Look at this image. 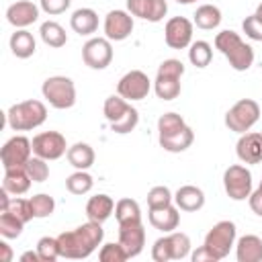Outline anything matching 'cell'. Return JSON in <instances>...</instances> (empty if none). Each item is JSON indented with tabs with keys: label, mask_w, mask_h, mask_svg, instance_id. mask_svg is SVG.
Returning <instances> with one entry per match:
<instances>
[{
	"label": "cell",
	"mask_w": 262,
	"mask_h": 262,
	"mask_svg": "<svg viewBox=\"0 0 262 262\" xmlns=\"http://www.w3.org/2000/svg\"><path fill=\"white\" fill-rule=\"evenodd\" d=\"M102 237H104L102 223H96V221L88 219L84 225L57 235L61 258H70V260L88 258L102 244Z\"/></svg>",
	"instance_id": "obj_1"
},
{
	"label": "cell",
	"mask_w": 262,
	"mask_h": 262,
	"mask_svg": "<svg viewBox=\"0 0 262 262\" xmlns=\"http://www.w3.org/2000/svg\"><path fill=\"white\" fill-rule=\"evenodd\" d=\"M215 49L223 53V57L229 61V66L235 72H246L254 63V49L242 41V37L235 31H221L215 37Z\"/></svg>",
	"instance_id": "obj_2"
},
{
	"label": "cell",
	"mask_w": 262,
	"mask_h": 262,
	"mask_svg": "<svg viewBox=\"0 0 262 262\" xmlns=\"http://www.w3.org/2000/svg\"><path fill=\"white\" fill-rule=\"evenodd\" d=\"M47 119V106L41 100H23L6 111V123L14 131H33Z\"/></svg>",
	"instance_id": "obj_3"
},
{
	"label": "cell",
	"mask_w": 262,
	"mask_h": 262,
	"mask_svg": "<svg viewBox=\"0 0 262 262\" xmlns=\"http://www.w3.org/2000/svg\"><path fill=\"white\" fill-rule=\"evenodd\" d=\"M102 113H104V119L108 121L111 129L119 135H125V133H131L137 123H139V113L135 106H131L129 100H125L123 96H108L104 100V106H102Z\"/></svg>",
	"instance_id": "obj_4"
},
{
	"label": "cell",
	"mask_w": 262,
	"mask_h": 262,
	"mask_svg": "<svg viewBox=\"0 0 262 262\" xmlns=\"http://www.w3.org/2000/svg\"><path fill=\"white\" fill-rule=\"evenodd\" d=\"M43 98L57 111L72 108L76 104V84L68 76H51L41 86Z\"/></svg>",
	"instance_id": "obj_5"
},
{
	"label": "cell",
	"mask_w": 262,
	"mask_h": 262,
	"mask_svg": "<svg viewBox=\"0 0 262 262\" xmlns=\"http://www.w3.org/2000/svg\"><path fill=\"white\" fill-rule=\"evenodd\" d=\"M235 233H237V229H235V223H233V221H227V219L217 221V223L207 231L203 246H205V248L217 258V262H219V260H223L225 256H229V250L235 246Z\"/></svg>",
	"instance_id": "obj_6"
},
{
	"label": "cell",
	"mask_w": 262,
	"mask_h": 262,
	"mask_svg": "<svg viewBox=\"0 0 262 262\" xmlns=\"http://www.w3.org/2000/svg\"><path fill=\"white\" fill-rule=\"evenodd\" d=\"M260 119V104L252 98H242L237 100L227 113H225V125L229 131L235 133H246L250 131Z\"/></svg>",
	"instance_id": "obj_7"
},
{
	"label": "cell",
	"mask_w": 262,
	"mask_h": 262,
	"mask_svg": "<svg viewBox=\"0 0 262 262\" xmlns=\"http://www.w3.org/2000/svg\"><path fill=\"white\" fill-rule=\"evenodd\" d=\"M223 188L231 201H246L252 194V172L242 164L229 166L223 172Z\"/></svg>",
	"instance_id": "obj_8"
},
{
	"label": "cell",
	"mask_w": 262,
	"mask_h": 262,
	"mask_svg": "<svg viewBox=\"0 0 262 262\" xmlns=\"http://www.w3.org/2000/svg\"><path fill=\"white\" fill-rule=\"evenodd\" d=\"M31 156H33V143L25 135L10 137L2 145V149H0V160H2L4 170L6 168H20V166H25L31 160Z\"/></svg>",
	"instance_id": "obj_9"
},
{
	"label": "cell",
	"mask_w": 262,
	"mask_h": 262,
	"mask_svg": "<svg viewBox=\"0 0 262 262\" xmlns=\"http://www.w3.org/2000/svg\"><path fill=\"white\" fill-rule=\"evenodd\" d=\"M82 59L92 70H104L113 61V45L106 37H92L82 47Z\"/></svg>",
	"instance_id": "obj_10"
},
{
	"label": "cell",
	"mask_w": 262,
	"mask_h": 262,
	"mask_svg": "<svg viewBox=\"0 0 262 262\" xmlns=\"http://www.w3.org/2000/svg\"><path fill=\"white\" fill-rule=\"evenodd\" d=\"M151 90V80L147 78L145 72L141 70H131L127 72L119 84H117V94L123 96L125 100L133 102V100H143Z\"/></svg>",
	"instance_id": "obj_11"
},
{
	"label": "cell",
	"mask_w": 262,
	"mask_h": 262,
	"mask_svg": "<svg viewBox=\"0 0 262 262\" xmlns=\"http://www.w3.org/2000/svg\"><path fill=\"white\" fill-rule=\"evenodd\" d=\"M33 154L43 160H59L68 151L66 137L59 131H43L33 137Z\"/></svg>",
	"instance_id": "obj_12"
},
{
	"label": "cell",
	"mask_w": 262,
	"mask_h": 262,
	"mask_svg": "<svg viewBox=\"0 0 262 262\" xmlns=\"http://www.w3.org/2000/svg\"><path fill=\"white\" fill-rule=\"evenodd\" d=\"M192 27L186 16H172L164 27V39L166 45L172 49H186L192 43Z\"/></svg>",
	"instance_id": "obj_13"
},
{
	"label": "cell",
	"mask_w": 262,
	"mask_h": 262,
	"mask_svg": "<svg viewBox=\"0 0 262 262\" xmlns=\"http://www.w3.org/2000/svg\"><path fill=\"white\" fill-rule=\"evenodd\" d=\"M119 244L125 248L129 258H135L143 252L145 246V229L141 219L137 221H127V223H119Z\"/></svg>",
	"instance_id": "obj_14"
},
{
	"label": "cell",
	"mask_w": 262,
	"mask_h": 262,
	"mask_svg": "<svg viewBox=\"0 0 262 262\" xmlns=\"http://www.w3.org/2000/svg\"><path fill=\"white\" fill-rule=\"evenodd\" d=\"M133 33V14L127 10H111L104 16V37L111 41H125Z\"/></svg>",
	"instance_id": "obj_15"
},
{
	"label": "cell",
	"mask_w": 262,
	"mask_h": 262,
	"mask_svg": "<svg viewBox=\"0 0 262 262\" xmlns=\"http://www.w3.org/2000/svg\"><path fill=\"white\" fill-rule=\"evenodd\" d=\"M235 154L244 164H260L262 162V133L246 131L239 135L235 143Z\"/></svg>",
	"instance_id": "obj_16"
},
{
	"label": "cell",
	"mask_w": 262,
	"mask_h": 262,
	"mask_svg": "<svg viewBox=\"0 0 262 262\" xmlns=\"http://www.w3.org/2000/svg\"><path fill=\"white\" fill-rule=\"evenodd\" d=\"M127 12L147 23H160L168 12L166 0H127Z\"/></svg>",
	"instance_id": "obj_17"
},
{
	"label": "cell",
	"mask_w": 262,
	"mask_h": 262,
	"mask_svg": "<svg viewBox=\"0 0 262 262\" xmlns=\"http://www.w3.org/2000/svg\"><path fill=\"white\" fill-rule=\"evenodd\" d=\"M39 18V6L31 0H18L6 8V20L16 29H27Z\"/></svg>",
	"instance_id": "obj_18"
},
{
	"label": "cell",
	"mask_w": 262,
	"mask_h": 262,
	"mask_svg": "<svg viewBox=\"0 0 262 262\" xmlns=\"http://www.w3.org/2000/svg\"><path fill=\"white\" fill-rule=\"evenodd\" d=\"M174 205L180 209V211H186V213H194L199 209L205 207V192L194 186V184H184L176 190L174 194Z\"/></svg>",
	"instance_id": "obj_19"
},
{
	"label": "cell",
	"mask_w": 262,
	"mask_h": 262,
	"mask_svg": "<svg viewBox=\"0 0 262 262\" xmlns=\"http://www.w3.org/2000/svg\"><path fill=\"white\" fill-rule=\"evenodd\" d=\"M31 176L27 172L25 166L20 168H6L4 170V178H2V188L8 190L12 196H20L31 188Z\"/></svg>",
	"instance_id": "obj_20"
},
{
	"label": "cell",
	"mask_w": 262,
	"mask_h": 262,
	"mask_svg": "<svg viewBox=\"0 0 262 262\" xmlns=\"http://www.w3.org/2000/svg\"><path fill=\"white\" fill-rule=\"evenodd\" d=\"M180 209L176 205H168V207H160V209H149V223L151 227L170 233L178 227L180 223Z\"/></svg>",
	"instance_id": "obj_21"
},
{
	"label": "cell",
	"mask_w": 262,
	"mask_h": 262,
	"mask_svg": "<svg viewBox=\"0 0 262 262\" xmlns=\"http://www.w3.org/2000/svg\"><path fill=\"white\" fill-rule=\"evenodd\" d=\"M237 262H262V237L248 233L242 235L235 244Z\"/></svg>",
	"instance_id": "obj_22"
},
{
	"label": "cell",
	"mask_w": 262,
	"mask_h": 262,
	"mask_svg": "<svg viewBox=\"0 0 262 262\" xmlns=\"http://www.w3.org/2000/svg\"><path fill=\"white\" fill-rule=\"evenodd\" d=\"M115 211V201L108 194H94L86 203V217L96 223H104Z\"/></svg>",
	"instance_id": "obj_23"
},
{
	"label": "cell",
	"mask_w": 262,
	"mask_h": 262,
	"mask_svg": "<svg viewBox=\"0 0 262 262\" xmlns=\"http://www.w3.org/2000/svg\"><path fill=\"white\" fill-rule=\"evenodd\" d=\"M70 27L74 33L88 37V35L96 33V29H98V14L92 8H78L70 16Z\"/></svg>",
	"instance_id": "obj_24"
},
{
	"label": "cell",
	"mask_w": 262,
	"mask_h": 262,
	"mask_svg": "<svg viewBox=\"0 0 262 262\" xmlns=\"http://www.w3.org/2000/svg\"><path fill=\"white\" fill-rule=\"evenodd\" d=\"M37 49V43H35V37L33 33H29L27 29H16L12 35H10V51L14 57L18 59H29Z\"/></svg>",
	"instance_id": "obj_25"
},
{
	"label": "cell",
	"mask_w": 262,
	"mask_h": 262,
	"mask_svg": "<svg viewBox=\"0 0 262 262\" xmlns=\"http://www.w3.org/2000/svg\"><path fill=\"white\" fill-rule=\"evenodd\" d=\"M66 156H68V162L76 170H88L94 164V149H92V145H88L84 141H78V143L70 145Z\"/></svg>",
	"instance_id": "obj_26"
},
{
	"label": "cell",
	"mask_w": 262,
	"mask_h": 262,
	"mask_svg": "<svg viewBox=\"0 0 262 262\" xmlns=\"http://www.w3.org/2000/svg\"><path fill=\"white\" fill-rule=\"evenodd\" d=\"M158 141H160V145L166 149V151H170V154H180V151H184V149H188L190 145H192V141H194V133H192V129L186 125L182 131H178V133H172V135H168V137H158Z\"/></svg>",
	"instance_id": "obj_27"
},
{
	"label": "cell",
	"mask_w": 262,
	"mask_h": 262,
	"mask_svg": "<svg viewBox=\"0 0 262 262\" xmlns=\"http://www.w3.org/2000/svg\"><path fill=\"white\" fill-rule=\"evenodd\" d=\"M192 23L203 31H213L221 25V10L215 4H203L194 10Z\"/></svg>",
	"instance_id": "obj_28"
},
{
	"label": "cell",
	"mask_w": 262,
	"mask_h": 262,
	"mask_svg": "<svg viewBox=\"0 0 262 262\" xmlns=\"http://www.w3.org/2000/svg\"><path fill=\"white\" fill-rule=\"evenodd\" d=\"M39 35H41V39H43V43L45 45H49V47H63L66 43H68V35H66V29L59 25V23H55V20H45L43 25H41V29H39Z\"/></svg>",
	"instance_id": "obj_29"
},
{
	"label": "cell",
	"mask_w": 262,
	"mask_h": 262,
	"mask_svg": "<svg viewBox=\"0 0 262 262\" xmlns=\"http://www.w3.org/2000/svg\"><path fill=\"white\" fill-rule=\"evenodd\" d=\"M154 92L162 100H174L180 94V78L156 76V80H154Z\"/></svg>",
	"instance_id": "obj_30"
},
{
	"label": "cell",
	"mask_w": 262,
	"mask_h": 262,
	"mask_svg": "<svg viewBox=\"0 0 262 262\" xmlns=\"http://www.w3.org/2000/svg\"><path fill=\"white\" fill-rule=\"evenodd\" d=\"M188 59L194 68H207L213 59V47L207 41H192L188 45Z\"/></svg>",
	"instance_id": "obj_31"
},
{
	"label": "cell",
	"mask_w": 262,
	"mask_h": 262,
	"mask_svg": "<svg viewBox=\"0 0 262 262\" xmlns=\"http://www.w3.org/2000/svg\"><path fill=\"white\" fill-rule=\"evenodd\" d=\"M92 186H94V180H92V176H90L86 170H76L74 174H70V176L66 178V188H68L72 194H78V196L90 192Z\"/></svg>",
	"instance_id": "obj_32"
},
{
	"label": "cell",
	"mask_w": 262,
	"mask_h": 262,
	"mask_svg": "<svg viewBox=\"0 0 262 262\" xmlns=\"http://www.w3.org/2000/svg\"><path fill=\"white\" fill-rule=\"evenodd\" d=\"M115 217L117 223H127V221H137L141 219V209L139 203L133 199H121L115 203Z\"/></svg>",
	"instance_id": "obj_33"
},
{
	"label": "cell",
	"mask_w": 262,
	"mask_h": 262,
	"mask_svg": "<svg viewBox=\"0 0 262 262\" xmlns=\"http://www.w3.org/2000/svg\"><path fill=\"white\" fill-rule=\"evenodd\" d=\"M25 223L10 211H0V235L4 239H16L23 233Z\"/></svg>",
	"instance_id": "obj_34"
},
{
	"label": "cell",
	"mask_w": 262,
	"mask_h": 262,
	"mask_svg": "<svg viewBox=\"0 0 262 262\" xmlns=\"http://www.w3.org/2000/svg\"><path fill=\"white\" fill-rule=\"evenodd\" d=\"M186 127V121L178 113H164L158 119V137H168L172 133H178Z\"/></svg>",
	"instance_id": "obj_35"
},
{
	"label": "cell",
	"mask_w": 262,
	"mask_h": 262,
	"mask_svg": "<svg viewBox=\"0 0 262 262\" xmlns=\"http://www.w3.org/2000/svg\"><path fill=\"white\" fill-rule=\"evenodd\" d=\"M29 201H31V209H33V217H35V219H45V217H49V215L55 211V201H53V196H49V194H45V192L33 194Z\"/></svg>",
	"instance_id": "obj_36"
},
{
	"label": "cell",
	"mask_w": 262,
	"mask_h": 262,
	"mask_svg": "<svg viewBox=\"0 0 262 262\" xmlns=\"http://www.w3.org/2000/svg\"><path fill=\"white\" fill-rule=\"evenodd\" d=\"M170 248H172V260H182L190 254V237L182 231H170L168 233Z\"/></svg>",
	"instance_id": "obj_37"
},
{
	"label": "cell",
	"mask_w": 262,
	"mask_h": 262,
	"mask_svg": "<svg viewBox=\"0 0 262 262\" xmlns=\"http://www.w3.org/2000/svg\"><path fill=\"white\" fill-rule=\"evenodd\" d=\"M37 252H39V256H41V262H55V260L61 256L57 237H49V235L41 237V239L37 242Z\"/></svg>",
	"instance_id": "obj_38"
},
{
	"label": "cell",
	"mask_w": 262,
	"mask_h": 262,
	"mask_svg": "<svg viewBox=\"0 0 262 262\" xmlns=\"http://www.w3.org/2000/svg\"><path fill=\"white\" fill-rule=\"evenodd\" d=\"M172 201H174V194H172L170 188L164 186V184L154 186V188H149V192H147V207H149V209L168 207V205H172Z\"/></svg>",
	"instance_id": "obj_39"
},
{
	"label": "cell",
	"mask_w": 262,
	"mask_h": 262,
	"mask_svg": "<svg viewBox=\"0 0 262 262\" xmlns=\"http://www.w3.org/2000/svg\"><path fill=\"white\" fill-rule=\"evenodd\" d=\"M25 168H27V172H29V176H31V180L33 182H45L47 178H49V166H47V160H43V158H39V156H31V160L25 164Z\"/></svg>",
	"instance_id": "obj_40"
},
{
	"label": "cell",
	"mask_w": 262,
	"mask_h": 262,
	"mask_svg": "<svg viewBox=\"0 0 262 262\" xmlns=\"http://www.w3.org/2000/svg\"><path fill=\"white\" fill-rule=\"evenodd\" d=\"M2 211H10V213H12V215H16L23 223H29L31 219H35V217H33V209H31V201H29V199L12 196V199H10V203H8V207H6V209H2Z\"/></svg>",
	"instance_id": "obj_41"
},
{
	"label": "cell",
	"mask_w": 262,
	"mask_h": 262,
	"mask_svg": "<svg viewBox=\"0 0 262 262\" xmlns=\"http://www.w3.org/2000/svg\"><path fill=\"white\" fill-rule=\"evenodd\" d=\"M98 258H100V262H125L129 256H127L125 248L117 242V244H104L98 252Z\"/></svg>",
	"instance_id": "obj_42"
},
{
	"label": "cell",
	"mask_w": 262,
	"mask_h": 262,
	"mask_svg": "<svg viewBox=\"0 0 262 262\" xmlns=\"http://www.w3.org/2000/svg\"><path fill=\"white\" fill-rule=\"evenodd\" d=\"M151 258L156 262H168L172 260V248H170V239H168V233L164 237H158L151 246Z\"/></svg>",
	"instance_id": "obj_43"
},
{
	"label": "cell",
	"mask_w": 262,
	"mask_h": 262,
	"mask_svg": "<svg viewBox=\"0 0 262 262\" xmlns=\"http://www.w3.org/2000/svg\"><path fill=\"white\" fill-rule=\"evenodd\" d=\"M242 29L246 33V37H250L252 41H262V20L256 14H250L244 18Z\"/></svg>",
	"instance_id": "obj_44"
},
{
	"label": "cell",
	"mask_w": 262,
	"mask_h": 262,
	"mask_svg": "<svg viewBox=\"0 0 262 262\" xmlns=\"http://www.w3.org/2000/svg\"><path fill=\"white\" fill-rule=\"evenodd\" d=\"M184 74V63L180 59H164L158 68L156 76H170V78H182Z\"/></svg>",
	"instance_id": "obj_45"
},
{
	"label": "cell",
	"mask_w": 262,
	"mask_h": 262,
	"mask_svg": "<svg viewBox=\"0 0 262 262\" xmlns=\"http://www.w3.org/2000/svg\"><path fill=\"white\" fill-rule=\"evenodd\" d=\"M70 4H72V0H39L41 10L47 12V14H51V16L66 12L70 8Z\"/></svg>",
	"instance_id": "obj_46"
},
{
	"label": "cell",
	"mask_w": 262,
	"mask_h": 262,
	"mask_svg": "<svg viewBox=\"0 0 262 262\" xmlns=\"http://www.w3.org/2000/svg\"><path fill=\"white\" fill-rule=\"evenodd\" d=\"M248 203H250V209H252L258 217H262V190H260V188L252 190V194L248 196Z\"/></svg>",
	"instance_id": "obj_47"
},
{
	"label": "cell",
	"mask_w": 262,
	"mask_h": 262,
	"mask_svg": "<svg viewBox=\"0 0 262 262\" xmlns=\"http://www.w3.org/2000/svg\"><path fill=\"white\" fill-rule=\"evenodd\" d=\"M190 258H192V262H217V258H215L205 246L196 248V250L190 254Z\"/></svg>",
	"instance_id": "obj_48"
},
{
	"label": "cell",
	"mask_w": 262,
	"mask_h": 262,
	"mask_svg": "<svg viewBox=\"0 0 262 262\" xmlns=\"http://www.w3.org/2000/svg\"><path fill=\"white\" fill-rule=\"evenodd\" d=\"M0 250H2V262H10L12 260V250L6 242H0Z\"/></svg>",
	"instance_id": "obj_49"
},
{
	"label": "cell",
	"mask_w": 262,
	"mask_h": 262,
	"mask_svg": "<svg viewBox=\"0 0 262 262\" xmlns=\"http://www.w3.org/2000/svg\"><path fill=\"white\" fill-rule=\"evenodd\" d=\"M20 260H23V262H41V256H39V252L35 250V252H25V254H20Z\"/></svg>",
	"instance_id": "obj_50"
},
{
	"label": "cell",
	"mask_w": 262,
	"mask_h": 262,
	"mask_svg": "<svg viewBox=\"0 0 262 262\" xmlns=\"http://www.w3.org/2000/svg\"><path fill=\"white\" fill-rule=\"evenodd\" d=\"M254 14H256V16H258V18L262 20V2L258 4V8H256V12H254Z\"/></svg>",
	"instance_id": "obj_51"
},
{
	"label": "cell",
	"mask_w": 262,
	"mask_h": 262,
	"mask_svg": "<svg viewBox=\"0 0 262 262\" xmlns=\"http://www.w3.org/2000/svg\"><path fill=\"white\" fill-rule=\"evenodd\" d=\"M178 4H192V2H196V0H176Z\"/></svg>",
	"instance_id": "obj_52"
},
{
	"label": "cell",
	"mask_w": 262,
	"mask_h": 262,
	"mask_svg": "<svg viewBox=\"0 0 262 262\" xmlns=\"http://www.w3.org/2000/svg\"><path fill=\"white\" fill-rule=\"evenodd\" d=\"M258 188H260V190H262V180H260V184H258Z\"/></svg>",
	"instance_id": "obj_53"
}]
</instances>
